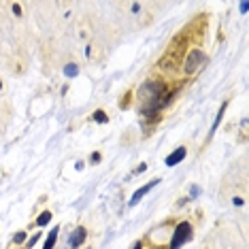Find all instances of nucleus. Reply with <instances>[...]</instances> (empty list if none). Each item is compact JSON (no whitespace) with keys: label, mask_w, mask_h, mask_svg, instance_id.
Here are the masks:
<instances>
[{"label":"nucleus","mask_w":249,"mask_h":249,"mask_svg":"<svg viewBox=\"0 0 249 249\" xmlns=\"http://www.w3.org/2000/svg\"><path fill=\"white\" fill-rule=\"evenodd\" d=\"M64 75H66V77H77V75H79V66H77V64H66V66H64Z\"/></svg>","instance_id":"6e6552de"},{"label":"nucleus","mask_w":249,"mask_h":249,"mask_svg":"<svg viewBox=\"0 0 249 249\" xmlns=\"http://www.w3.org/2000/svg\"><path fill=\"white\" fill-rule=\"evenodd\" d=\"M145 168H147V164L143 162V164H139V168L134 170V175H141V173H145Z\"/></svg>","instance_id":"ddd939ff"},{"label":"nucleus","mask_w":249,"mask_h":249,"mask_svg":"<svg viewBox=\"0 0 249 249\" xmlns=\"http://www.w3.org/2000/svg\"><path fill=\"white\" fill-rule=\"evenodd\" d=\"M13 13H15V15H22V7H19V4H13Z\"/></svg>","instance_id":"dca6fc26"},{"label":"nucleus","mask_w":249,"mask_h":249,"mask_svg":"<svg viewBox=\"0 0 249 249\" xmlns=\"http://www.w3.org/2000/svg\"><path fill=\"white\" fill-rule=\"evenodd\" d=\"M49 219H51V213H49V211H43V213H41V217L36 219V226H45V224H49Z\"/></svg>","instance_id":"1a4fd4ad"},{"label":"nucleus","mask_w":249,"mask_h":249,"mask_svg":"<svg viewBox=\"0 0 249 249\" xmlns=\"http://www.w3.org/2000/svg\"><path fill=\"white\" fill-rule=\"evenodd\" d=\"M85 234H87V232H85V228H81V226H79V228H77V230L71 234V238H68V245H71L72 249H77V247L83 243V241H85Z\"/></svg>","instance_id":"39448f33"},{"label":"nucleus","mask_w":249,"mask_h":249,"mask_svg":"<svg viewBox=\"0 0 249 249\" xmlns=\"http://www.w3.org/2000/svg\"><path fill=\"white\" fill-rule=\"evenodd\" d=\"M58 232H60V228L56 226L51 232H49V237H47V241L43 243V249H53V245H56V241H58Z\"/></svg>","instance_id":"0eeeda50"},{"label":"nucleus","mask_w":249,"mask_h":249,"mask_svg":"<svg viewBox=\"0 0 249 249\" xmlns=\"http://www.w3.org/2000/svg\"><path fill=\"white\" fill-rule=\"evenodd\" d=\"M198 194H200V190H198V188H196V185H194V188H192V194H190V198H196V196H198Z\"/></svg>","instance_id":"2eb2a0df"},{"label":"nucleus","mask_w":249,"mask_h":249,"mask_svg":"<svg viewBox=\"0 0 249 249\" xmlns=\"http://www.w3.org/2000/svg\"><path fill=\"white\" fill-rule=\"evenodd\" d=\"M0 90H2V81H0Z\"/></svg>","instance_id":"a211bd4d"},{"label":"nucleus","mask_w":249,"mask_h":249,"mask_svg":"<svg viewBox=\"0 0 249 249\" xmlns=\"http://www.w3.org/2000/svg\"><path fill=\"white\" fill-rule=\"evenodd\" d=\"M185 155H188V149H185V147H177V149H175V151H173V154L164 160V164L166 166H177L179 162L185 158Z\"/></svg>","instance_id":"20e7f679"},{"label":"nucleus","mask_w":249,"mask_h":249,"mask_svg":"<svg viewBox=\"0 0 249 249\" xmlns=\"http://www.w3.org/2000/svg\"><path fill=\"white\" fill-rule=\"evenodd\" d=\"M13 241H15V243H24L26 241V232H17V234L13 237Z\"/></svg>","instance_id":"9b49d317"},{"label":"nucleus","mask_w":249,"mask_h":249,"mask_svg":"<svg viewBox=\"0 0 249 249\" xmlns=\"http://www.w3.org/2000/svg\"><path fill=\"white\" fill-rule=\"evenodd\" d=\"M158 183H160V179H154V181L145 183V185H143L141 190H136L134 194H132V198H130V202H128V204H130V207H134V204H136V202L141 200V198L145 196V194H147V192H151V190H154V188L158 185Z\"/></svg>","instance_id":"7ed1b4c3"},{"label":"nucleus","mask_w":249,"mask_h":249,"mask_svg":"<svg viewBox=\"0 0 249 249\" xmlns=\"http://www.w3.org/2000/svg\"><path fill=\"white\" fill-rule=\"evenodd\" d=\"M94 119H96V121H100V124H107V121H109V117H107V113H105V111H96V113H94Z\"/></svg>","instance_id":"9d476101"},{"label":"nucleus","mask_w":249,"mask_h":249,"mask_svg":"<svg viewBox=\"0 0 249 249\" xmlns=\"http://www.w3.org/2000/svg\"><path fill=\"white\" fill-rule=\"evenodd\" d=\"M141 11V4H139V2H134V4H132V13H139Z\"/></svg>","instance_id":"f3484780"},{"label":"nucleus","mask_w":249,"mask_h":249,"mask_svg":"<svg viewBox=\"0 0 249 249\" xmlns=\"http://www.w3.org/2000/svg\"><path fill=\"white\" fill-rule=\"evenodd\" d=\"M90 162H92V164H96V162H100V154H92V158H90Z\"/></svg>","instance_id":"4468645a"},{"label":"nucleus","mask_w":249,"mask_h":249,"mask_svg":"<svg viewBox=\"0 0 249 249\" xmlns=\"http://www.w3.org/2000/svg\"><path fill=\"white\" fill-rule=\"evenodd\" d=\"M202 62H204V51L202 49H192L190 53H188V58H185V62H183L185 75H194L202 66Z\"/></svg>","instance_id":"f257e3e1"},{"label":"nucleus","mask_w":249,"mask_h":249,"mask_svg":"<svg viewBox=\"0 0 249 249\" xmlns=\"http://www.w3.org/2000/svg\"><path fill=\"white\" fill-rule=\"evenodd\" d=\"M38 238H41V234H34V237L30 238V241H28V243H26V245H28V247H32V245H34V243H38Z\"/></svg>","instance_id":"f8f14e48"},{"label":"nucleus","mask_w":249,"mask_h":249,"mask_svg":"<svg viewBox=\"0 0 249 249\" xmlns=\"http://www.w3.org/2000/svg\"><path fill=\"white\" fill-rule=\"evenodd\" d=\"M226 109H228V100H224V105H222V109L217 111V117L213 119V126H211V130H209V139L215 134V130H217V126L222 124V117H224V113H226Z\"/></svg>","instance_id":"423d86ee"},{"label":"nucleus","mask_w":249,"mask_h":249,"mask_svg":"<svg viewBox=\"0 0 249 249\" xmlns=\"http://www.w3.org/2000/svg\"><path fill=\"white\" fill-rule=\"evenodd\" d=\"M192 238V226L188 222H183V224L177 226V230H175V234H173V243H170V249H179L183 243H188Z\"/></svg>","instance_id":"f03ea898"}]
</instances>
